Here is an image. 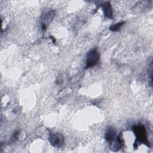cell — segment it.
<instances>
[{
    "mask_svg": "<svg viewBox=\"0 0 153 153\" xmlns=\"http://www.w3.org/2000/svg\"><path fill=\"white\" fill-rule=\"evenodd\" d=\"M99 53L96 49H93L90 51L87 54L85 68H91L96 65L99 61Z\"/></svg>",
    "mask_w": 153,
    "mask_h": 153,
    "instance_id": "6da1fadb",
    "label": "cell"
},
{
    "mask_svg": "<svg viewBox=\"0 0 153 153\" xmlns=\"http://www.w3.org/2000/svg\"><path fill=\"white\" fill-rule=\"evenodd\" d=\"M51 144L54 147H60L63 143V137L60 133H54L50 137Z\"/></svg>",
    "mask_w": 153,
    "mask_h": 153,
    "instance_id": "7a4b0ae2",
    "label": "cell"
},
{
    "mask_svg": "<svg viewBox=\"0 0 153 153\" xmlns=\"http://www.w3.org/2000/svg\"><path fill=\"white\" fill-rule=\"evenodd\" d=\"M54 16V12L52 10H45L42 15V23L44 26L48 25L53 20Z\"/></svg>",
    "mask_w": 153,
    "mask_h": 153,
    "instance_id": "3957f363",
    "label": "cell"
},
{
    "mask_svg": "<svg viewBox=\"0 0 153 153\" xmlns=\"http://www.w3.org/2000/svg\"><path fill=\"white\" fill-rule=\"evenodd\" d=\"M111 4L109 2H106L103 5V10L105 16L108 18L112 17V11L111 7Z\"/></svg>",
    "mask_w": 153,
    "mask_h": 153,
    "instance_id": "277c9868",
    "label": "cell"
},
{
    "mask_svg": "<svg viewBox=\"0 0 153 153\" xmlns=\"http://www.w3.org/2000/svg\"><path fill=\"white\" fill-rule=\"evenodd\" d=\"M115 136V131L113 128H109L107 130L105 134V138L108 140H111Z\"/></svg>",
    "mask_w": 153,
    "mask_h": 153,
    "instance_id": "5b68a950",
    "label": "cell"
},
{
    "mask_svg": "<svg viewBox=\"0 0 153 153\" xmlns=\"http://www.w3.org/2000/svg\"><path fill=\"white\" fill-rule=\"evenodd\" d=\"M123 23H124V22H121V23H118L117 24H115L110 27V29L112 31H117L120 29V27L123 25Z\"/></svg>",
    "mask_w": 153,
    "mask_h": 153,
    "instance_id": "8992f818",
    "label": "cell"
}]
</instances>
